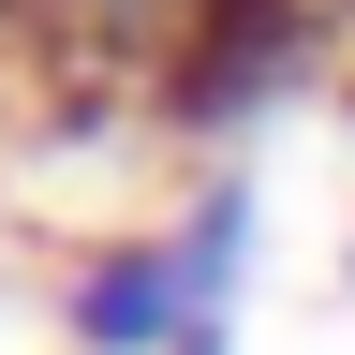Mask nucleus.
<instances>
[{"label":"nucleus","instance_id":"1","mask_svg":"<svg viewBox=\"0 0 355 355\" xmlns=\"http://www.w3.org/2000/svg\"><path fill=\"white\" fill-rule=\"evenodd\" d=\"M252 237H266V193H252V178H237V163L193 178V207H178V222L104 237V252L60 282L74 355H178V340H207L222 296H237V266H252Z\"/></svg>","mask_w":355,"mask_h":355},{"label":"nucleus","instance_id":"3","mask_svg":"<svg viewBox=\"0 0 355 355\" xmlns=\"http://www.w3.org/2000/svg\"><path fill=\"white\" fill-rule=\"evenodd\" d=\"M178 355H237V340H222V326H207V340H178Z\"/></svg>","mask_w":355,"mask_h":355},{"label":"nucleus","instance_id":"2","mask_svg":"<svg viewBox=\"0 0 355 355\" xmlns=\"http://www.w3.org/2000/svg\"><path fill=\"white\" fill-rule=\"evenodd\" d=\"M326 30H340V0H207L193 44H178L163 89H148V119L163 133H237V119H266L311 60H326Z\"/></svg>","mask_w":355,"mask_h":355}]
</instances>
